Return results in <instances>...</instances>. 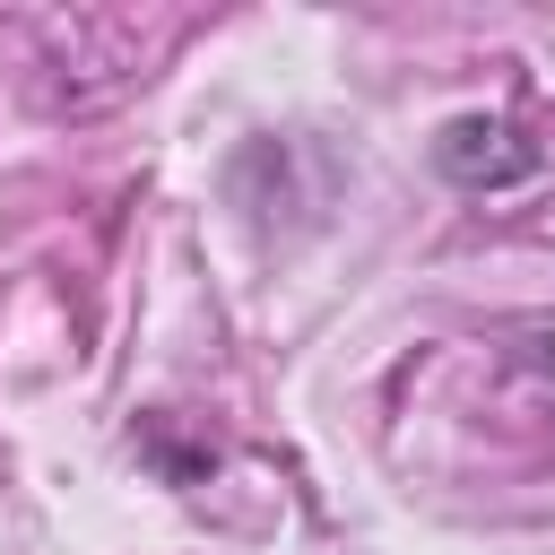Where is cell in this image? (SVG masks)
Masks as SVG:
<instances>
[{
    "label": "cell",
    "mask_w": 555,
    "mask_h": 555,
    "mask_svg": "<svg viewBox=\"0 0 555 555\" xmlns=\"http://www.w3.org/2000/svg\"><path fill=\"white\" fill-rule=\"evenodd\" d=\"M538 165H546L538 139H520L503 113H451V121L434 130V173L460 182V191H512V182H529Z\"/></svg>",
    "instance_id": "cell-1"
}]
</instances>
